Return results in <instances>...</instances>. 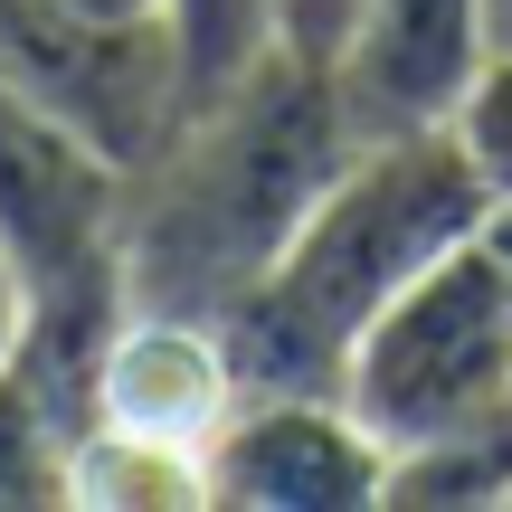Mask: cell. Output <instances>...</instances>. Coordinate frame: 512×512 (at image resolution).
Here are the masks:
<instances>
[{"label": "cell", "mask_w": 512, "mask_h": 512, "mask_svg": "<svg viewBox=\"0 0 512 512\" xmlns=\"http://www.w3.org/2000/svg\"><path fill=\"white\" fill-rule=\"evenodd\" d=\"M351 152H361V133L332 95V67L313 48H275L247 86L200 105L133 171L124 294L219 323L275 266V247L294 238V219L332 190Z\"/></svg>", "instance_id": "1"}, {"label": "cell", "mask_w": 512, "mask_h": 512, "mask_svg": "<svg viewBox=\"0 0 512 512\" xmlns=\"http://www.w3.org/2000/svg\"><path fill=\"white\" fill-rule=\"evenodd\" d=\"M162 38H171V57H181L190 114L219 105L228 86H247L275 48H294L285 38V0H162Z\"/></svg>", "instance_id": "8"}, {"label": "cell", "mask_w": 512, "mask_h": 512, "mask_svg": "<svg viewBox=\"0 0 512 512\" xmlns=\"http://www.w3.org/2000/svg\"><path fill=\"white\" fill-rule=\"evenodd\" d=\"M503 48L494 0H351L342 38L323 48L332 95H342L351 133H437L475 95L484 57Z\"/></svg>", "instance_id": "6"}, {"label": "cell", "mask_w": 512, "mask_h": 512, "mask_svg": "<svg viewBox=\"0 0 512 512\" xmlns=\"http://www.w3.org/2000/svg\"><path fill=\"white\" fill-rule=\"evenodd\" d=\"M200 484L228 512H361L389 494V446L332 389H238L200 446Z\"/></svg>", "instance_id": "5"}, {"label": "cell", "mask_w": 512, "mask_h": 512, "mask_svg": "<svg viewBox=\"0 0 512 512\" xmlns=\"http://www.w3.org/2000/svg\"><path fill=\"white\" fill-rule=\"evenodd\" d=\"M228 408H238L228 332L209 313H171V304H133L124 294L105 351H95V418L86 427H124V437H162V446L200 456Z\"/></svg>", "instance_id": "7"}, {"label": "cell", "mask_w": 512, "mask_h": 512, "mask_svg": "<svg viewBox=\"0 0 512 512\" xmlns=\"http://www.w3.org/2000/svg\"><path fill=\"white\" fill-rule=\"evenodd\" d=\"M67 503L95 512H171V503H209L200 456L162 437H124V427H86L67 446Z\"/></svg>", "instance_id": "9"}, {"label": "cell", "mask_w": 512, "mask_h": 512, "mask_svg": "<svg viewBox=\"0 0 512 512\" xmlns=\"http://www.w3.org/2000/svg\"><path fill=\"white\" fill-rule=\"evenodd\" d=\"M456 143H465V162L484 171V190H494V200H512V38L484 57L475 95L456 105Z\"/></svg>", "instance_id": "11"}, {"label": "cell", "mask_w": 512, "mask_h": 512, "mask_svg": "<svg viewBox=\"0 0 512 512\" xmlns=\"http://www.w3.org/2000/svg\"><path fill=\"white\" fill-rule=\"evenodd\" d=\"M342 19H351V0H285V38H294V48H313V57L342 38Z\"/></svg>", "instance_id": "12"}, {"label": "cell", "mask_w": 512, "mask_h": 512, "mask_svg": "<svg viewBox=\"0 0 512 512\" xmlns=\"http://www.w3.org/2000/svg\"><path fill=\"white\" fill-rule=\"evenodd\" d=\"M494 190L465 162L456 124L437 133H380L361 143L332 190L294 219L275 266L219 313L238 389H332L361 351V332L418 285L437 256H456L484 228Z\"/></svg>", "instance_id": "2"}, {"label": "cell", "mask_w": 512, "mask_h": 512, "mask_svg": "<svg viewBox=\"0 0 512 512\" xmlns=\"http://www.w3.org/2000/svg\"><path fill=\"white\" fill-rule=\"evenodd\" d=\"M342 408L389 456L512 408V285H503L494 256H484V228L456 256H437L361 332V351L342 370Z\"/></svg>", "instance_id": "3"}, {"label": "cell", "mask_w": 512, "mask_h": 512, "mask_svg": "<svg viewBox=\"0 0 512 512\" xmlns=\"http://www.w3.org/2000/svg\"><path fill=\"white\" fill-rule=\"evenodd\" d=\"M67 19H95V29H162V0H57Z\"/></svg>", "instance_id": "13"}, {"label": "cell", "mask_w": 512, "mask_h": 512, "mask_svg": "<svg viewBox=\"0 0 512 512\" xmlns=\"http://www.w3.org/2000/svg\"><path fill=\"white\" fill-rule=\"evenodd\" d=\"M380 503H418V512H446V503H512V408L503 418H475L456 437H427V446H399L389 456V494Z\"/></svg>", "instance_id": "10"}, {"label": "cell", "mask_w": 512, "mask_h": 512, "mask_svg": "<svg viewBox=\"0 0 512 512\" xmlns=\"http://www.w3.org/2000/svg\"><path fill=\"white\" fill-rule=\"evenodd\" d=\"M19 332H29V285H19V266L0 256V361L19 351Z\"/></svg>", "instance_id": "14"}, {"label": "cell", "mask_w": 512, "mask_h": 512, "mask_svg": "<svg viewBox=\"0 0 512 512\" xmlns=\"http://www.w3.org/2000/svg\"><path fill=\"white\" fill-rule=\"evenodd\" d=\"M494 29H503V38H512V0H494Z\"/></svg>", "instance_id": "15"}, {"label": "cell", "mask_w": 512, "mask_h": 512, "mask_svg": "<svg viewBox=\"0 0 512 512\" xmlns=\"http://www.w3.org/2000/svg\"><path fill=\"white\" fill-rule=\"evenodd\" d=\"M124 209L133 171L95 152L67 114L0 86V256L19 266L29 304L124 285Z\"/></svg>", "instance_id": "4"}]
</instances>
